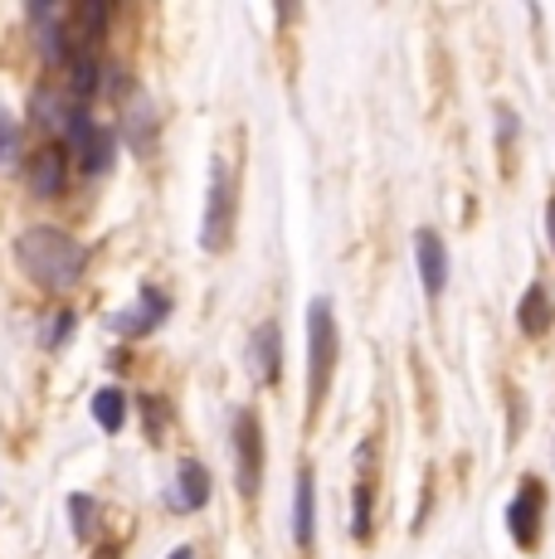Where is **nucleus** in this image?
<instances>
[{
	"mask_svg": "<svg viewBox=\"0 0 555 559\" xmlns=\"http://www.w3.org/2000/svg\"><path fill=\"white\" fill-rule=\"evenodd\" d=\"M15 263L35 287L63 297L88 273V249H83L69 229H59V224H29L15 239Z\"/></svg>",
	"mask_w": 555,
	"mask_h": 559,
	"instance_id": "obj_1",
	"label": "nucleus"
},
{
	"mask_svg": "<svg viewBox=\"0 0 555 559\" xmlns=\"http://www.w3.org/2000/svg\"><path fill=\"white\" fill-rule=\"evenodd\" d=\"M341 365V331H336V307L332 297H312L307 302V428H317L327 400H332V380Z\"/></svg>",
	"mask_w": 555,
	"mask_h": 559,
	"instance_id": "obj_2",
	"label": "nucleus"
},
{
	"mask_svg": "<svg viewBox=\"0 0 555 559\" xmlns=\"http://www.w3.org/2000/svg\"><path fill=\"white\" fill-rule=\"evenodd\" d=\"M239 186H244V160L234 166L229 152L210 156L205 214H200V249L205 253H229L234 229H239Z\"/></svg>",
	"mask_w": 555,
	"mask_h": 559,
	"instance_id": "obj_3",
	"label": "nucleus"
},
{
	"mask_svg": "<svg viewBox=\"0 0 555 559\" xmlns=\"http://www.w3.org/2000/svg\"><path fill=\"white\" fill-rule=\"evenodd\" d=\"M263 472H269L263 418H259V408H239V414H234V487H239V501H249V507L259 501Z\"/></svg>",
	"mask_w": 555,
	"mask_h": 559,
	"instance_id": "obj_4",
	"label": "nucleus"
},
{
	"mask_svg": "<svg viewBox=\"0 0 555 559\" xmlns=\"http://www.w3.org/2000/svg\"><path fill=\"white\" fill-rule=\"evenodd\" d=\"M546 511H551V487L536 477V472H527V477L517 481V491H511V501H507V535H511V545H517L521 555L541 550Z\"/></svg>",
	"mask_w": 555,
	"mask_h": 559,
	"instance_id": "obj_5",
	"label": "nucleus"
},
{
	"mask_svg": "<svg viewBox=\"0 0 555 559\" xmlns=\"http://www.w3.org/2000/svg\"><path fill=\"white\" fill-rule=\"evenodd\" d=\"M59 146L69 152V160H79L83 176H103L117 156V132L108 122H98L88 107H79V112L69 117V127H63Z\"/></svg>",
	"mask_w": 555,
	"mask_h": 559,
	"instance_id": "obj_6",
	"label": "nucleus"
},
{
	"mask_svg": "<svg viewBox=\"0 0 555 559\" xmlns=\"http://www.w3.org/2000/svg\"><path fill=\"white\" fill-rule=\"evenodd\" d=\"M166 317H170V293H162V287L146 283L132 302L117 307L108 317V331H113V336H122V341H142V336H152Z\"/></svg>",
	"mask_w": 555,
	"mask_h": 559,
	"instance_id": "obj_7",
	"label": "nucleus"
},
{
	"mask_svg": "<svg viewBox=\"0 0 555 559\" xmlns=\"http://www.w3.org/2000/svg\"><path fill=\"white\" fill-rule=\"evenodd\" d=\"M376 438H366L356 453V487H351V535H356L361 545L376 535Z\"/></svg>",
	"mask_w": 555,
	"mask_h": 559,
	"instance_id": "obj_8",
	"label": "nucleus"
},
{
	"mask_svg": "<svg viewBox=\"0 0 555 559\" xmlns=\"http://www.w3.org/2000/svg\"><path fill=\"white\" fill-rule=\"evenodd\" d=\"M25 186L35 200H63V190H69V152H63L59 142H45L39 152H29Z\"/></svg>",
	"mask_w": 555,
	"mask_h": 559,
	"instance_id": "obj_9",
	"label": "nucleus"
},
{
	"mask_svg": "<svg viewBox=\"0 0 555 559\" xmlns=\"http://www.w3.org/2000/svg\"><path fill=\"white\" fill-rule=\"evenodd\" d=\"M249 370L263 390L283 384V326H278V317H263L249 331Z\"/></svg>",
	"mask_w": 555,
	"mask_h": 559,
	"instance_id": "obj_10",
	"label": "nucleus"
},
{
	"mask_svg": "<svg viewBox=\"0 0 555 559\" xmlns=\"http://www.w3.org/2000/svg\"><path fill=\"white\" fill-rule=\"evenodd\" d=\"M166 501H170V511H176V515L205 511L210 507V467H205V462H200V457H180Z\"/></svg>",
	"mask_w": 555,
	"mask_h": 559,
	"instance_id": "obj_11",
	"label": "nucleus"
},
{
	"mask_svg": "<svg viewBox=\"0 0 555 559\" xmlns=\"http://www.w3.org/2000/svg\"><path fill=\"white\" fill-rule=\"evenodd\" d=\"M414 263H420V283L424 297H439L448 293V243L439 229H414Z\"/></svg>",
	"mask_w": 555,
	"mask_h": 559,
	"instance_id": "obj_12",
	"label": "nucleus"
},
{
	"mask_svg": "<svg viewBox=\"0 0 555 559\" xmlns=\"http://www.w3.org/2000/svg\"><path fill=\"white\" fill-rule=\"evenodd\" d=\"M83 103H73L69 98V88L55 79V83H39L35 93H29V117H35V127L39 132H55V142L63 136V127H69V117L79 112Z\"/></svg>",
	"mask_w": 555,
	"mask_h": 559,
	"instance_id": "obj_13",
	"label": "nucleus"
},
{
	"mask_svg": "<svg viewBox=\"0 0 555 559\" xmlns=\"http://www.w3.org/2000/svg\"><path fill=\"white\" fill-rule=\"evenodd\" d=\"M293 545L303 555H312L317 545V472L297 467V487H293Z\"/></svg>",
	"mask_w": 555,
	"mask_h": 559,
	"instance_id": "obj_14",
	"label": "nucleus"
},
{
	"mask_svg": "<svg viewBox=\"0 0 555 559\" xmlns=\"http://www.w3.org/2000/svg\"><path fill=\"white\" fill-rule=\"evenodd\" d=\"M517 326H521V336H527V341H541V336H551V331H555V297H551L546 283H531L527 293H521Z\"/></svg>",
	"mask_w": 555,
	"mask_h": 559,
	"instance_id": "obj_15",
	"label": "nucleus"
},
{
	"mask_svg": "<svg viewBox=\"0 0 555 559\" xmlns=\"http://www.w3.org/2000/svg\"><path fill=\"white\" fill-rule=\"evenodd\" d=\"M127 414H132V404H127V390H122V384H103V390L93 394V418H98L103 433H122Z\"/></svg>",
	"mask_w": 555,
	"mask_h": 559,
	"instance_id": "obj_16",
	"label": "nucleus"
},
{
	"mask_svg": "<svg viewBox=\"0 0 555 559\" xmlns=\"http://www.w3.org/2000/svg\"><path fill=\"white\" fill-rule=\"evenodd\" d=\"M69 525H73V535H79L83 545L103 535V525H98V501H93L88 491H73V497H69Z\"/></svg>",
	"mask_w": 555,
	"mask_h": 559,
	"instance_id": "obj_17",
	"label": "nucleus"
},
{
	"mask_svg": "<svg viewBox=\"0 0 555 559\" xmlns=\"http://www.w3.org/2000/svg\"><path fill=\"white\" fill-rule=\"evenodd\" d=\"M517 132H521V122H517V112H511L507 103L497 107V152H501V176H511V166H517Z\"/></svg>",
	"mask_w": 555,
	"mask_h": 559,
	"instance_id": "obj_18",
	"label": "nucleus"
},
{
	"mask_svg": "<svg viewBox=\"0 0 555 559\" xmlns=\"http://www.w3.org/2000/svg\"><path fill=\"white\" fill-rule=\"evenodd\" d=\"M142 418H146V438L162 443L166 438V404L156 400V394H142Z\"/></svg>",
	"mask_w": 555,
	"mask_h": 559,
	"instance_id": "obj_19",
	"label": "nucleus"
},
{
	"mask_svg": "<svg viewBox=\"0 0 555 559\" xmlns=\"http://www.w3.org/2000/svg\"><path fill=\"white\" fill-rule=\"evenodd\" d=\"M20 156V122L10 112H0V170Z\"/></svg>",
	"mask_w": 555,
	"mask_h": 559,
	"instance_id": "obj_20",
	"label": "nucleus"
},
{
	"mask_svg": "<svg viewBox=\"0 0 555 559\" xmlns=\"http://www.w3.org/2000/svg\"><path fill=\"white\" fill-rule=\"evenodd\" d=\"M69 331H73V311H59L55 331H49V346H63V341H69Z\"/></svg>",
	"mask_w": 555,
	"mask_h": 559,
	"instance_id": "obj_21",
	"label": "nucleus"
},
{
	"mask_svg": "<svg viewBox=\"0 0 555 559\" xmlns=\"http://www.w3.org/2000/svg\"><path fill=\"white\" fill-rule=\"evenodd\" d=\"M546 243H551V253H555V190H551V200H546Z\"/></svg>",
	"mask_w": 555,
	"mask_h": 559,
	"instance_id": "obj_22",
	"label": "nucleus"
},
{
	"mask_svg": "<svg viewBox=\"0 0 555 559\" xmlns=\"http://www.w3.org/2000/svg\"><path fill=\"white\" fill-rule=\"evenodd\" d=\"M117 555H122V545H117V540H103V555H98V559H117Z\"/></svg>",
	"mask_w": 555,
	"mask_h": 559,
	"instance_id": "obj_23",
	"label": "nucleus"
},
{
	"mask_svg": "<svg viewBox=\"0 0 555 559\" xmlns=\"http://www.w3.org/2000/svg\"><path fill=\"white\" fill-rule=\"evenodd\" d=\"M166 559H196V550H190V545H180V550H170Z\"/></svg>",
	"mask_w": 555,
	"mask_h": 559,
	"instance_id": "obj_24",
	"label": "nucleus"
}]
</instances>
